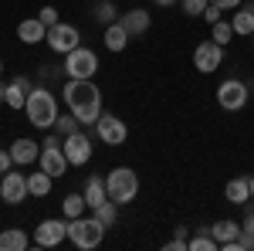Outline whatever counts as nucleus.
Here are the masks:
<instances>
[{"instance_id": "a19ab883", "label": "nucleus", "mask_w": 254, "mask_h": 251, "mask_svg": "<svg viewBox=\"0 0 254 251\" xmlns=\"http://www.w3.org/2000/svg\"><path fill=\"white\" fill-rule=\"evenodd\" d=\"M0 75H3V61H0Z\"/></svg>"}, {"instance_id": "72a5a7b5", "label": "nucleus", "mask_w": 254, "mask_h": 251, "mask_svg": "<svg viewBox=\"0 0 254 251\" xmlns=\"http://www.w3.org/2000/svg\"><path fill=\"white\" fill-rule=\"evenodd\" d=\"M203 20H207V24H217V20H220V7H217V3H210V7L203 10Z\"/></svg>"}, {"instance_id": "6ab92c4d", "label": "nucleus", "mask_w": 254, "mask_h": 251, "mask_svg": "<svg viewBox=\"0 0 254 251\" xmlns=\"http://www.w3.org/2000/svg\"><path fill=\"white\" fill-rule=\"evenodd\" d=\"M102 41H105V48H109V51H122V48H126V44H129V31H126V27H122V24H105V34H102Z\"/></svg>"}, {"instance_id": "c85d7f7f", "label": "nucleus", "mask_w": 254, "mask_h": 251, "mask_svg": "<svg viewBox=\"0 0 254 251\" xmlns=\"http://www.w3.org/2000/svg\"><path fill=\"white\" fill-rule=\"evenodd\" d=\"M78 126H81V122L71 116V112H68V116H58V119H55V133H58V136H71V133H78Z\"/></svg>"}, {"instance_id": "f8f14e48", "label": "nucleus", "mask_w": 254, "mask_h": 251, "mask_svg": "<svg viewBox=\"0 0 254 251\" xmlns=\"http://www.w3.org/2000/svg\"><path fill=\"white\" fill-rule=\"evenodd\" d=\"M38 163H41V170H44V173H51V176H64V173H68V167H71L61 146H41Z\"/></svg>"}, {"instance_id": "f257e3e1", "label": "nucleus", "mask_w": 254, "mask_h": 251, "mask_svg": "<svg viewBox=\"0 0 254 251\" xmlns=\"http://www.w3.org/2000/svg\"><path fill=\"white\" fill-rule=\"evenodd\" d=\"M64 105L81 126H95L102 116V92L92 78H68L64 82Z\"/></svg>"}, {"instance_id": "c9c22d12", "label": "nucleus", "mask_w": 254, "mask_h": 251, "mask_svg": "<svg viewBox=\"0 0 254 251\" xmlns=\"http://www.w3.org/2000/svg\"><path fill=\"white\" fill-rule=\"evenodd\" d=\"M210 3H217L220 10H237L241 7V0H210Z\"/></svg>"}, {"instance_id": "412c9836", "label": "nucleus", "mask_w": 254, "mask_h": 251, "mask_svg": "<svg viewBox=\"0 0 254 251\" xmlns=\"http://www.w3.org/2000/svg\"><path fill=\"white\" fill-rule=\"evenodd\" d=\"M85 204H88V211L92 207H98L102 200H109V190H105V180L102 176H88V183H85Z\"/></svg>"}, {"instance_id": "2f4dec72", "label": "nucleus", "mask_w": 254, "mask_h": 251, "mask_svg": "<svg viewBox=\"0 0 254 251\" xmlns=\"http://www.w3.org/2000/svg\"><path fill=\"white\" fill-rule=\"evenodd\" d=\"M38 20L44 24V27H55V24H58V10H55V7H41Z\"/></svg>"}, {"instance_id": "bb28decb", "label": "nucleus", "mask_w": 254, "mask_h": 251, "mask_svg": "<svg viewBox=\"0 0 254 251\" xmlns=\"http://www.w3.org/2000/svg\"><path fill=\"white\" fill-rule=\"evenodd\" d=\"M190 248L193 251H220V245H217V238L210 234V228H207V231H200L196 238H190Z\"/></svg>"}, {"instance_id": "7ed1b4c3", "label": "nucleus", "mask_w": 254, "mask_h": 251, "mask_svg": "<svg viewBox=\"0 0 254 251\" xmlns=\"http://www.w3.org/2000/svg\"><path fill=\"white\" fill-rule=\"evenodd\" d=\"M105 224L98 221L95 214L92 217H75V221H68V241L75 245V248H81V251H92V248H98L102 245V238H105Z\"/></svg>"}, {"instance_id": "aec40b11", "label": "nucleus", "mask_w": 254, "mask_h": 251, "mask_svg": "<svg viewBox=\"0 0 254 251\" xmlns=\"http://www.w3.org/2000/svg\"><path fill=\"white\" fill-rule=\"evenodd\" d=\"M24 248H31V238L20 231V228L0 231V251H24Z\"/></svg>"}, {"instance_id": "ddd939ff", "label": "nucleus", "mask_w": 254, "mask_h": 251, "mask_svg": "<svg viewBox=\"0 0 254 251\" xmlns=\"http://www.w3.org/2000/svg\"><path fill=\"white\" fill-rule=\"evenodd\" d=\"M27 176L24 173H3V180H0V197L7 200V204H20V200H27Z\"/></svg>"}, {"instance_id": "5701e85b", "label": "nucleus", "mask_w": 254, "mask_h": 251, "mask_svg": "<svg viewBox=\"0 0 254 251\" xmlns=\"http://www.w3.org/2000/svg\"><path fill=\"white\" fill-rule=\"evenodd\" d=\"M85 211H88V204H85V193H68V197L61 200V214H64L68 221L81 217Z\"/></svg>"}, {"instance_id": "473e14b6", "label": "nucleus", "mask_w": 254, "mask_h": 251, "mask_svg": "<svg viewBox=\"0 0 254 251\" xmlns=\"http://www.w3.org/2000/svg\"><path fill=\"white\" fill-rule=\"evenodd\" d=\"M170 251H183V248H190V241H187V228H176V238L166 245Z\"/></svg>"}, {"instance_id": "2eb2a0df", "label": "nucleus", "mask_w": 254, "mask_h": 251, "mask_svg": "<svg viewBox=\"0 0 254 251\" xmlns=\"http://www.w3.org/2000/svg\"><path fill=\"white\" fill-rule=\"evenodd\" d=\"M10 156H14V167H27V163H34V160L41 156V150H38V143H34V139L20 136V139L10 143Z\"/></svg>"}, {"instance_id": "f704fd0d", "label": "nucleus", "mask_w": 254, "mask_h": 251, "mask_svg": "<svg viewBox=\"0 0 254 251\" xmlns=\"http://www.w3.org/2000/svg\"><path fill=\"white\" fill-rule=\"evenodd\" d=\"M10 163H14L10 150H0V173H7V170H10Z\"/></svg>"}, {"instance_id": "20e7f679", "label": "nucleus", "mask_w": 254, "mask_h": 251, "mask_svg": "<svg viewBox=\"0 0 254 251\" xmlns=\"http://www.w3.org/2000/svg\"><path fill=\"white\" fill-rule=\"evenodd\" d=\"M105 190H109V200H116L119 207H122V204H132L136 193H139L136 170H129V167H116V170H109V176H105Z\"/></svg>"}, {"instance_id": "9b49d317", "label": "nucleus", "mask_w": 254, "mask_h": 251, "mask_svg": "<svg viewBox=\"0 0 254 251\" xmlns=\"http://www.w3.org/2000/svg\"><path fill=\"white\" fill-rule=\"evenodd\" d=\"M61 150H64V156H68L71 167H85V163L92 160V139L85 133H71V136H64Z\"/></svg>"}, {"instance_id": "4c0bfd02", "label": "nucleus", "mask_w": 254, "mask_h": 251, "mask_svg": "<svg viewBox=\"0 0 254 251\" xmlns=\"http://www.w3.org/2000/svg\"><path fill=\"white\" fill-rule=\"evenodd\" d=\"M153 3H159V7H173V3H180V0H153Z\"/></svg>"}, {"instance_id": "7c9ffc66", "label": "nucleus", "mask_w": 254, "mask_h": 251, "mask_svg": "<svg viewBox=\"0 0 254 251\" xmlns=\"http://www.w3.org/2000/svg\"><path fill=\"white\" fill-rule=\"evenodd\" d=\"M180 7H183V14H190V17H203V10L210 7V0H180Z\"/></svg>"}, {"instance_id": "f3484780", "label": "nucleus", "mask_w": 254, "mask_h": 251, "mask_svg": "<svg viewBox=\"0 0 254 251\" xmlns=\"http://www.w3.org/2000/svg\"><path fill=\"white\" fill-rule=\"evenodd\" d=\"M17 38L24 41V44H41V41L48 38V27H44L38 17H27V20L17 24Z\"/></svg>"}, {"instance_id": "b1692460", "label": "nucleus", "mask_w": 254, "mask_h": 251, "mask_svg": "<svg viewBox=\"0 0 254 251\" xmlns=\"http://www.w3.org/2000/svg\"><path fill=\"white\" fill-rule=\"evenodd\" d=\"M51 180H55L51 173L38 170V173H31V176H27V190L34 193V197H48V193H51Z\"/></svg>"}, {"instance_id": "cd10ccee", "label": "nucleus", "mask_w": 254, "mask_h": 251, "mask_svg": "<svg viewBox=\"0 0 254 251\" xmlns=\"http://www.w3.org/2000/svg\"><path fill=\"white\" fill-rule=\"evenodd\" d=\"M3 102H7L10 109H24V105H27V92L20 88L17 82H10V85H7V98H3Z\"/></svg>"}, {"instance_id": "9d476101", "label": "nucleus", "mask_w": 254, "mask_h": 251, "mask_svg": "<svg viewBox=\"0 0 254 251\" xmlns=\"http://www.w3.org/2000/svg\"><path fill=\"white\" fill-rule=\"evenodd\" d=\"M193 65L200 75H214L217 68L224 65V48L217 41H200L193 48Z\"/></svg>"}, {"instance_id": "a878e982", "label": "nucleus", "mask_w": 254, "mask_h": 251, "mask_svg": "<svg viewBox=\"0 0 254 251\" xmlns=\"http://www.w3.org/2000/svg\"><path fill=\"white\" fill-rule=\"evenodd\" d=\"M234 38V27H231V20H217V24H210V41H217V44H220V48H224V44H227V41Z\"/></svg>"}, {"instance_id": "79ce46f5", "label": "nucleus", "mask_w": 254, "mask_h": 251, "mask_svg": "<svg viewBox=\"0 0 254 251\" xmlns=\"http://www.w3.org/2000/svg\"><path fill=\"white\" fill-rule=\"evenodd\" d=\"M251 44H254V34H251Z\"/></svg>"}, {"instance_id": "4be33fe9", "label": "nucleus", "mask_w": 254, "mask_h": 251, "mask_svg": "<svg viewBox=\"0 0 254 251\" xmlns=\"http://www.w3.org/2000/svg\"><path fill=\"white\" fill-rule=\"evenodd\" d=\"M231 27H234V34H241V38H251L254 34V7L237 10L234 17H231Z\"/></svg>"}, {"instance_id": "39448f33", "label": "nucleus", "mask_w": 254, "mask_h": 251, "mask_svg": "<svg viewBox=\"0 0 254 251\" xmlns=\"http://www.w3.org/2000/svg\"><path fill=\"white\" fill-rule=\"evenodd\" d=\"M98 72V55L92 48H75V51H68L64 55V75L68 78H95Z\"/></svg>"}, {"instance_id": "f03ea898", "label": "nucleus", "mask_w": 254, "mask_h": 251, "mask_svg": "<svg viewBox=\"0 0 254 251\" xmlns=\"http://www.w3.org/2000/svg\"><path fill=\"white\" fill-rule=\"evenodd\" d=\"M24 112H27V122H31V126H38V129H55V119L61 116L55 92L38 88V85L27 92V105H24Z\"/></svg>"}, {"instance_id": "e433bc0d", "label": "nucleus", "mask_w": 254, "mask_h": 251, "mask_svg": "<svg viewBox=\"0 0 254 251\" xmlns=\"http://www.w3.org/2000/svg\"><path fill=\"white\" fill-rule=\"evenodd\" d=\"M14 82H17V85H20V88H24V92H31V88H34V82H31V78H27V75H17V78H14Z\"/></svg>"}, {"instance_id": "1a4fd4ad", "label": "nucleus", "mask_w": 254, "mask_h": 251, "mask_svg": "<svg viewBox=\"0 0 254 251\" xmlns=\"http://www.w3.org/2000/svg\"><path fill=\"white\" fill-rule=\"evenodd\" d=\"M64 238H68V217H48L34 231V245L38 248H58Z\"/></svg>"}, {"instance_id": "c756f323", "label": "nucleus", "mask_w": 254, "mask_h": 251, "mask_svg": "<svg viewBox=\"0 0 254 251\" xmlns=\"http://www.w3.org/2000/svg\"><path fill=\"white\" fill-rule=\"evenodd\" d=\"M95 17L102 20V24H116V20H119V10L112 7V0H98V7H95Z\"/></svg>"}, {"instance_id": "6e6552de", "label": "nucleus", "mask_w": 254, "mask_h": 251, "mask_svg": "<svg viewBox=\"0 0 254 251\" xmlns=\"http://www.w3.org/2000/svg\"><path fill=\"white\" fill-rule=\"evenodd\" d=\"M95 136L105 143V146H122V143L129 139V126H126L119 116H112V112H102L98 122H95Z\"/></svg>"}, {"instance_id": "0eeeda50", "label": "nucleus", "mask_w": 254, "mask_h": 251, "mask_svg": "<svg viewBox=\"0 0 254 251\" xmlns=\"http://www.w3.org/2000/svg\"><path fill=\"white\" fill-rule=\"evenodd\" d=\"M48 48L55 51V55H68V51H75L81 44V31L75 27V24H64V20H58L55 27H48Z\"/></svg>"}, {"instance_id": "a211bd4d", "label": "nucleus", "mask_w": 254, "mask_h": 251, "mask_svg": "<svg viewBox=\"0 0 254 251\" xmlns=\"http://www.w3.org/2000/svg\"><path fill=\"white\" fill-rule=\"evenodd\" d=\"M210 234L217 238V245H220V248H227V245H234L237 238H241V224L227 217V221H217V224H210Z\"/></svg>"}, {"instance_id": "393cba45", "label": "nucleus", "mask_w": 254, "mask_h": 251, "mask_svg": "<svg viewBox=\"0 0 254 251\" xmlns=\"http://www.w3.org/2000/svg\"><path fill=\"white\" fill-rule=\"evenodd\" d=\"M92 214H95L105 228H112V224L119 221V204H116V200H102L98 207H92Z\"/></svg>"}, {"instance_id": "ea45409f", "label": "nucleus", "mask_w": 254, "mask_h": 251, "mask_svg": "<svg viewBox=\"0 0 254 251\" xmlns=\"http://www.w3.org/2000/svg\"><path fill=\"white\" fill-rule=\"evenodd\" d=\"M248 180H251V200H254V176H248Z\"/></svg>"}, {"instance_id": "4468645a", "label": "nucleus", "mask_w": 254, "mask_h": 251, "mask_svg": "<svg viewBox=\"0 0 254 251\" xmlns=\"http://www.w3.org/2000/svg\"><path fill=\"white\" fill-rule=\"evenodd\" d=\"M119 24L129 31V38H146V31L153 27V17H149V10H142V7H129V10L119 17Z\"/></svg>"}, {"instance_id": "58836bf2", "label": "nucleus", "mask_w": 254, "mask_h": 251, "mask_svg": "<svg viewBox=\"0 0 254 251\" xmlns=\"http://www.w3.org/2000/svg\"><path fill=\"white\" fill-rule=\"evenodd\" d=\"M3 98H7V85L0 82V102H3Z\"/></svg>"}, {"instance_id": "423d86ee", "label": "nucleus", "mask_w": 254, "mask_h": 251, "mask_svg": "<svg viewBox=\"0 0 254 251\" xmlns=\"http://www.w3.org/2000/svg\"><path fill=\"white\" fill-rule=\"evenodd\" d=\"M248 85L241 82V78H227V82H220L217 85V105L224 109V112H241L244 105H248Z\"/></svg>"}, {"instance_id": "dca6fc26", "label": "nucleus", "mask_w": 254, "mask_h": 251, "mask_svg": "<svg viewBox=\"0 0 254 251\" xmlns=\"http://www.w3.org/2000/svg\"><path fill=\"white\" fill-rule=\"evenodd\" d=\"M224 197H227L231 204H237V207H244V204L251 200V180H248V176H234V180H227Z\"/></svg>"}]
</instances>
